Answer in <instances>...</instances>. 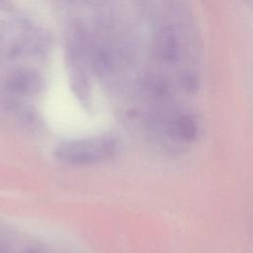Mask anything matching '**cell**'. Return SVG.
Wrapping results in <instances>:
<instances>
[{
	"label": "cell",
	"instance_id": "cell-1",
	"mask_svg": "<svg viewBox=\"0 0 253 253\" xmlns=\"http://www.w3.org/2000/svg\"><path fill=\"white\" fill-rule=\"evenodd\" d=\"M119 151V142L113 136L100 135L71 139L54 148V157L61 163L72 166L95 165L114 158Z\"/></svg>",
	"mask_w": 253,
	"mask_h": 253
},
{
	"label": "cell",
	"instance_id": "cell-2",
	"mask_svg": "<svg viewBox=\"0 0 253 253\" xmlns=\"http://www.w3.org/2000/svg\"><path fill=\"white\" fill-rule=\"evenodd\" d=\"M8 82L12 90L23 94L37 93L42 88V78L40 74L28 68L15 70L10 75Z\"/></svg>",
	"mask_w": 253,
	"mask_h": 253
},
{
	"label": "cell",
	"instance_id": "cell-3",
	"mask_svg": "<svg viewBox=\"0 0 253 253\" xmlns=\"http://www.w3.org/2000/svg\"><path fill=\"white\" fill-rule=\"evenodd\" d=\"M19 253H41V252H39L36 249H26V250H23V251H21Z\"/></svg>",
	"mask_w": 253,
	"mask_h": 253
}]
</instances>
